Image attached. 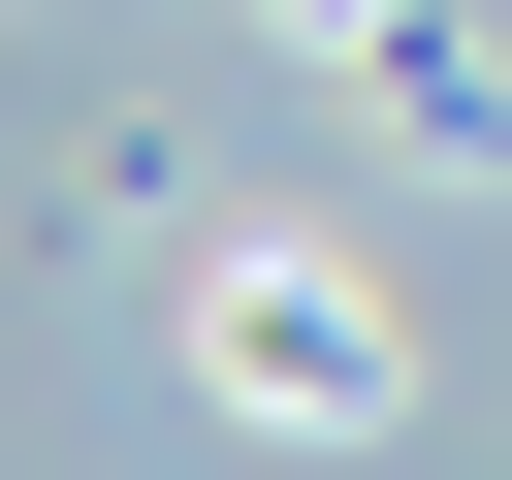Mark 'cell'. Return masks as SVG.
Segmentation results:
<instances>
[{
  "mask_svg": "<svg viewBox=\"0 0 512 480\" xmlns=\"http://www.w3.org/2000/svg\"><path fill=\"white\" fill-rule=\"evenodd\" d=\"M224 384H256V416H384V320H352L320 256H224Z\"/></svg>",
  "mask_w": 512,
  "mask_h": 480,
  "instance_id": "6da1fadb",
  "label": "cell"
}]
</instances>
